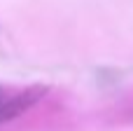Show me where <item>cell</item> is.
I'll return each instance as SVG.
<instances>
[{
  "mask_svg": "<svg viewBox=\"0 0 133 131\" xmlns=\"http://www.w3.org/2000/svg\"><path fill=\"white\" fill-rule=\"evenodd\" d=\"M37 98H40L37 91H23V94L12 96V98H0V124L19 117L21 113H26Z\"/></svg>",
  "mask_w": 133,
  "mask_h": 131,
  "instance_id": "1",
  "label": "cell"
}]
</instances>
